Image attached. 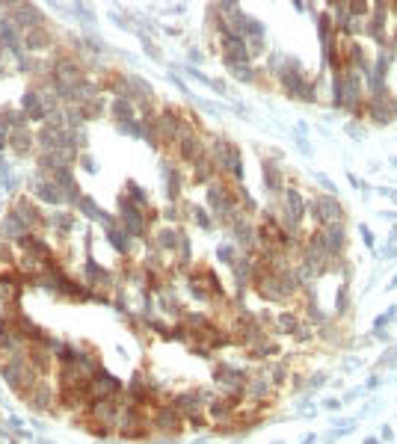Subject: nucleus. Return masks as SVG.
<instances>
[{
	"mask_svg": "<svg viewBox=\"0 0 397 444\" xmlns=\"http://www.w3.org/2000/svg\"><path fill=\"white\" fill-rule=\"evenodd\" d=\"M154 426H157V429H178V412H175V409H160Z\"/></svg>",
	"mask_w": 397,
	"mask_h": 444,
	"instance_id": "423d86ee",
	"label": "nucleus"
},
{
	"mask_svg": "<svg viewBox=\"0 0 397 444\" xmlns=\"http://www.w3.org/2000/svg\"><path fill=\"white\" fill-rule=\"evenodd\" d=\"M284 213H287V225H297L305 213V204H302V196L297 190H284Z\"/></svg>",
	"mask_w": 397,
	"mask_h": 444,
	"instance_id": "7ed1b4c3",
	"label": "nucleus"
},
{
	"mask_svg": "<svg viewBox=\"0 0 397 444\" xmlns=\"http://www.w3.org/2000/svg\"><path fill=\"white\" fill-rule=\"evenodd\" d=\"M391 166H397V157H394V160H391Z\"/></svg>",
	"mask_w": 397,
	"mask_h": 444,
	"instance_id": "a211bd4d",
	"label": "nucleus"
},
{
	"mask_svg": "<svg viewBox=\"0 0 397 444\" xmlns=\"http://www.w3.org/2000/svg\"><path fill=\"white\" fill-rule=\"evenodd\" d=\"M264 187H267V193H282V190H284L282 172H279V163H276V160H264Z\"/></svg>",
	"mask_w": 397,
	"mask_h": 444,
	"instance_id": "20e7f679",
	"label": "nucleus"
},
{
	"mask_svg": "<svg viewBox=\"0 0 397 444\" xmlns=\"http://www.w3.org/2000/svg\"><path fill=\"white\" fill-rule=\"evenodd\" d=\"M335 308L344 314L347 308H350V281H344L341 284V290H338V302H335Z\"/></svg>",
	"mask_w": 397,
	"mask_h": 444,
	"instance_id": "6e6552de",
	"label": "nucleus"
},
{
	"mask_svg": "<svg viewBox=\"0 0 397 444\" xmlns=\"http://www.w3.org/2000/svg\"><path fill=\"white\" fill-rule=\"evenodd\" d=\"M391 199H394V202H397V190H391Z\"/></svg>",
	"mask_w": 397,
	"mask_h": 444,
	"instance_id": "f3484780",
	"label": "nucleus"
},
{
	"mask_svg": "<svg viewBox=\"0 0 397 444\" xmlns=\"http://www.w3.org/2000/svg\"><path fill=\"white\" fill-rule=\"evenodd\" d=\"M220 261L234 264V252H231V246H220Z\"/></svg>",
	"mask_w": 397,
	"mask_h": 444,
	"instance_id": "1a4fd4ad",
	"label": "nucleus"
},
{
	"mask_svg": "<svg viewBox=\"0 0 397 444\" xmlns=\"http://www.w3.org/2000/svg\"><path fill=\"white\" fill-rule=\"evenodd\" d=\"M202 56H205V54H202L199 48H190V59H193V62H202Z\"/></svg>",
	"mask_w": 397,
	"mask_h": 444,
	"instance_id": "f8f14e48",
	"label": "nucleus"
},
{
	"mask_svg": "<svg viewBox=\"0 0 397 444\" xmlns=\"http://www.w3.org/2000/svg\"><path fill=\"white\" fill-rule=\"evenodd\" d=\"M394 287H397V276H394V278L388 281V290H394Z\"/></svg>",
	"mask_w": 397,
	"mask_h": 444,
	"instance_id": "2eb2a0df",
	"label": "nucleus"
},
{
	"mask_svg": "<svg viewBox=\"0 0 397 444\" xmlns=\"http://www.w3.org/2000/svg\"><path fill=\"white\" fill-rule=\"evenodd\" d=\"M365 444H382V441H379V438H368Z\"/></svg>",
	"mask_w": 397,
	"mask_h": 444,
	"instance_id": "dca6fc26",
	"label": "nucleus"
},
{
	"mask_svg": "<svg viewBox=\"0 0 397 444\" xmlns=\"http://www.w3.org/2000/svg\"><path fill=\"white\" fill-rule=\"evenodd\" d=\"M279 323H282V329H284V332H294V329H297V320H294L291 314H284Z\"/></svg>",
	"mask_w": 397,
	"mask_h": 444,
	"instance_id": "9d476101",
	"label": "nucleus"
},
{
	"mask_svg": "<svg viewBox=\"0 0 397 444\" xmlns=\"http://www.w3.org/2000/svg\"><path fill=\"white\" fill-rule=\"evenodd\" d=\"M385 258H397V246H391V249H385Z\"/></svg>",
	"mask_w": 397,
	"mask_h": 444,
	"instance_id": "4468645a",
	"label": "nucleus"
},
{
	"mask_svg": "<svg viewBox=\"0 0 397 444\" xmlns=\"http://www.w3.org/2000/svg\"><path fill=\"white\" fill-rule=\"evenodd\" d=\"M178 154H181V160H187V163H199L202 160V142H199V136L190 128H184L181 136H178Z\"/></svg>",
	"mask_w": 397,
	"mask_h": 444,
	"instance_id": "f03ea898",
	"label": "nucleus"
},
{
	"mask_svg": "<svg viewBox=\"0 0 397 444\" xmlns=\"http://www.w3.org/2000/svg\"><path fill=\"white\" fill-rule=\"evenodd\" d=\"M226 68H228V71L234 74V77H237L240 83H252V80H255V71H252L249 65L243 68V65H231V62H226Z\"/></svg>",
	"mask_w": 397,
	"mask_h": 444,
	"instance_id": "0eeeda50",
	"label": "nucleus"
},
{
	"mask_svg": "<svg viewBox=\"0 0 397 444\" xmlns=\"http://www.w3.org/2000/svg\"><path fill=\"white\" fill-rule=\"evenodd\" d=\"M382 438H385V441H391V438H394V432H391L388 426H382Z\"/></svg>",
	"mask_w": 397,
	"mask_h": 444,
	"instance_id": "ddd939ff",
	"label": "nucleus"
},
{
	"mask_svg": "<svg viewBox=\"0 0 397 444\" xmlns=\"http://www.w3.org/2000/svg\"><path fill=\"white\" fill-rule=\"evenodd\" d=\"M359 231H362V240H365V243H368V246L374 249V234H371V228H368V225H362Z\"/></svg>",
	"mask_w": 397,
	"mask_h": 444,
	"instance_id": "9b49d317",
	"label": "nucleus"
},
{
	"mask_svg": "<svg viewBox=\"0 0 397 444\" xmlns=\"http://www.w3.org/2000/svg\"><path fill=\"white\" fill-rule=\"evenodd\" d=\"M113 116L119 119V125H122V122H133V101L116 98V101H113Z\"/></svg>",
	"mask_w": 397,
	"mask_h": 444,
	"instance_id": "39448f33",
	"label": "nucleus"
},
{
	"mask_svg": "<svg viewBox=\"0 0 397 444\" xmlns=\"http://www.w3.org/2000/svg\"><path fill=\"white\" fill-rule=\"evenodd\" d=\"M311 213H314V219L320 222L323 228L344 222V207H341V202H338L335 196H317V199L311 202Z\"/></svg>",
	"mask_w": 397,
	"mask_h": 444,
	"instance_id": "f257e3e1",
	"label": "nucleus"
}]
</instances>
